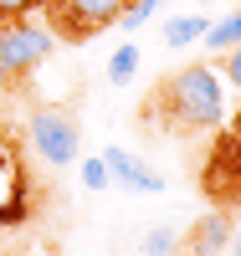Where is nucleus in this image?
Returning a JSON list of instances; mask_svg holds the SVG:
<instances>
[{"mask_svg": "<svg viewBox=\"0 0 241 256\" xmlns=\"http://www.w3.org/2000/svg\"><path fill=\"white\" fill-rule=\"evenodd\" d=\"M139 118L159 134H174V138H200V134H215L226 123V98H221V77L210 72V62L200 67H180L154 82V92L144 98Z\"/></svg>", "mask_w": 241, "mask_h": 256, "instance_id": "1", "label": "nucleus"}, {"mask_svg": "<svg viewBox=\"0 0 241 256\" xmlns=\"http://www.w3.org/2000/svg\"><path fill=\"white\" fill-rule=\"evenodd\" d=\"M57 36L31 20H6L0 26V92H16L21 82H31V72L52 56Z\"/></svg>", "mask_w": 241, "mask_h": 256, "instance_id": "2", "label": "nucleus"}, {"mask_svg": "<svg viewBox=\"0 0 241 256\" xmlns=\"http://www.w3.org/2000/svg\"><path fill=\"white\" fill-rule=\"evenodd\" d=\"M26 138H31V148L52 169H62V164H72L77 148H82V123H77V113L52 108V102H47V108H36L26 118Z\"/></svg>", "mask_w": 241, "mask_h": 256, "instance_id": "3", "label": "nucleus"}, {"mask_svg": "<svg viewBox=\"0 0 241 256\" xmlns=\"http://www.w3.org/2000/svg\"><path fill=\"white\" fill-rule=\"evenodd\" d=\"M200 190L210 200H221V205H236L241 200V108L221 128V138L210 144V159L200 169Z\"/></svg>", "mask_w": 241, "mask_h": 256, "instance_id": "4", "label": "nucleus"}, {"mask_svg": "<svg viewBox=\"0 0 241 256\" xmlns=\"http://www.w3.org/2000/svg\"><path fill=\"white\" fill-rule=\"evenodd\" d=\"M128 0H47V20H52V36H67V41H93L98 31H108L113 20L123 16Z\"/></svg>", "mask_w": 241, "mask_h": 256, "instance_id": "5", "label": "nucleus"}, {"mask_svg": "<svg viewBox=\"0 0 241 256\" xmlns=\"http://www.w3.org/2000/svg\"><path fill=\"white\" fill-rule=\"evenodd\" d=\"M103 164H108V174H113V184H123V190H139V195H159L164 190L159 169L149 159H139V154H128V148H118V144L103 148Z\"/></svg>", "mask_w": 241, "mask_h": 256, "instance_id": "6", "label": "nucleus"}, {"mask_svg": "<svg viewBox=\"0 0 241 256\" xmlns=\"http://www.w3.org/2000/svg\"><path fill=\"white\" fill-rule=\"evenodd\" d=\"M226 241H231V216L226 210H210V216H200L180 236V256H221Z\"/></svg>", "mask_w": 241, "mask_h": 256, "instance_id": "7", "label": "nucleus"}, {"mask_svg": "<svg viewBox=\"0 0 241 256\" xmlns=\"http://www.w3.org/2000/svg\"><path fill=\"white\" fill-rule=\"evenodd\" d=\"M205 26H210L205 16H180V20H169V26H164V46L180 52V46H190V41H200Z\"/></svg>", "mask_w": 241, "mask_h": 256, "instance_id": "8", "label": "nucleus"}, {"mask_svg": "<svg viewBox=\"0 0 241 256\" xmlns=\"http://www.w3.org/2000/svg\"><path fill=\"white\" fill-rule=\"evenodd\" d=\"M205 46L210 52H231V46H241V10H231L226 20H215V26H205Z\"/></svg>", "mask_w": 241, "mask_h": 256, "instance_id": "9", "label": "nucleus"}, {"mask_svg": "<svg viewBox=\"0 0 241 256\" xmlns=\"http://www.w3.org/2000/svg\"><path fill=\"white\" fill-rule=\"evenodd\" d=\"M139 256H180V230H169V226H154V230H144V241H139Z\"/></svg>", "mask_w": 241, "mask_h": 256, "instance_id": "10", "label": "nucleus"}, {"mask_svg": "<svg viewBox=\"0 0 241 256\" xmlns=\"http://www.w3.org/2000/svg\"><path fill=\"white\" fill-rule=\"evenodd\" d=\"M134 72H139V46H134V41H123V46L108 56V82H113V88H123Z\"/></svg>", "mask_w": 241, "mask_h": 256, "instance_id": "11", "label": "nucleus"}, {"mask_svg": "<svg viewBox=\"0 0 241 256\" xmlns=\"http://www.w3.org/2000/svg\"><path fill=\"white\" fill-rule=\"evenodd\" d=\"M154 10H159V0H128V6H123V16L113 20V26L134 36V31L144 26V20H154Z\"/></svg>", "mask_w": 241, "mask_h": 256, "instance_id": "12", "label": "nucleus"}, {"mask_svg": "<svg viewBox=\"0 0 241 256\" xmlns=\"http://www.w3.org/2000/svg\"><path fill=\"white\" fill-rule=\"evenodd\" d=\"M82 184H87V190H108V184H113V174H108V164H103V154L82 164Z\"/></svg>", "mask_w": 241, "mask_h": 256, "instance_id": "13", "label": "nucleus"}, {"mask_svg": "<svg viewBox=\"0 0 241 256\" xmlns=\"http://www.w3.org/2000/svg\"><path fill=\"white\" fill-rule=\"evenodd\" d=\"M36 6H47V0H0V26L6 20H26Z\"/></svg>", "mask_w": 241, "mask_h": 256, "instance_id": "14", "label": "nucleus"}, {"mask_svg": "<svg viewBox=\"0 0 241 256\" xmlns=\"http://www.w3.org/2000/svg\"><path fill=\"white\" fill-rule=\"evenodd\" d=\"M221 72H226V82H231V88H241V46L221 52Z\"/></svg>", "mask_w": 241, "mask_h": 256, "instance_id": "15", "label": "nucleus"}, {"mask_svg": "<svg viewBox=\"0 0 241 256\" xmlns=\"http://www.w3.org/2000/svg\"><path fill=\"white\" fill-rule=\"evenodd\" d=\"M226 251H231V256H241V230H231V241H226Z\"/></svg>", "mask_w": 241, "mask_h": 256, "instance_id": "16", "label": "nucleus"}]
</instances>
